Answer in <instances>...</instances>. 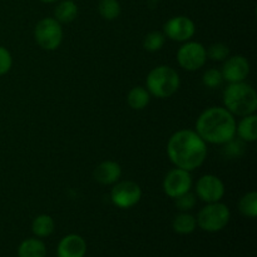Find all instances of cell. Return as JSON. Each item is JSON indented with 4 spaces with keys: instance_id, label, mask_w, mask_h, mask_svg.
I'll return each mask as SVG.
<instances>
[{
    "instance_id": "cell-1",
    "label": "cell",
    "mask_w": 257,
    "mask_h": 257,
    "mask_svg": "<svg viewBox=\"0 0 257 257\" xmlns=\"http://www.w3.org/2000/svg\"><path fill=\"white\" fill-rule=\"evenodd\" d=\"M167 155L176 167L192 172L206 161L207 143L196 131L180 130L168 140Z\"/></svg>"
},
{
    "instance_id": "cell-2",
    "label": "cell",
    "mask_w": 257,
    "mask_h": 257,
    "mask_svg": "<svg viewBox=\"0 0 257 257\" xmlns=\"http://www.w3.org/2000/svg\"><path fill=\"white\" fill-rule=\"evenodd\" d=\"M235 115L225 107H210L196 120V132L206 143L226 145L236 136Z\"/></svg>"
},
{
    "instance_id": "cell-3",
    "label": "cell",
    "mask_w": 257,
    "mask_h": 257,
    "mask_svg": "<svg viewBox=\"0 0 257 257\" xmlns=\"http://www.w3.org/2000/svg\"><path fill=\"white\" fill-rule=\"evenodd\" d=\"M223 105L233 115L253 114L257 109L255 88L246 82L230 83L223 90Z\"/></svg>"
},
{
    "instance_id": "cell-4",
    "label": "cell",
    "mask_w": 257,
    "mask_h": 257,
    "mask_svg": "<svg viewBox=\"0 0 257 257\" xmlns=\"http://www.w3.org/2000/svg\"><path fill=\"white\" fill-rule=\"evenodd\" d=\"M180 84V74L170 65H158L153 68L146 79V88L150 94L160 99L172 97L178 90Z\"/></svg>"
},
{
    "instance_id": "cell-5",
    "label": "cell",
    "mask_w": 257,
    "mask_h": 257,
    "mask_svg": "<svg viewBox=\"0 0 257 257\" xmlns=\"http://www.w3.org/2000/svg\"><path fill=\"white\" fill-rule=\"evenodd\" d=\"M230 217V208L220 201V202L207 203L205 207L201 208L196 221L203 231L217 232L228 225Z\"/></svg>"
},
{
    "instance_id": "cell-6",
    "label": "cell",
    "mask_w": 257,
    "mask_h": 257,
    "mask_svg": "<svg viewBox=\"0 0 257 257\" xmlns=\"http://www.w3.org/2000/svg\"><path fill=\"white\" fill-rule=\"evenodd\" d=\"M34 38L42 49L53 52L63 42L62 24L55 18H43L35 25Z\"/></svg>"
},
{
    "instance_id": "cell-7",
    "label": "cell",
    "mask_w": 257,
    "mask_h": 257,
    "mask_svg": "<svg viewBox=\"0 0 257 257\" xmlns=\"http://www.w3.org/2000/svg\"><path fill=\"white\" fill-rule=\"evenodd\" d=\"M207 50L198 42H185L177 50V62L181 68L196 72L206 64Z\"/></svg>"
},
{
    "instance_id": "cell-8",
    "label": "cell",
    "mask_w": 257,
    "mask_h": 257,
    "mask_svg": "<svg viewBox=\"0 0 257 257\" xmlns=\"http://www.w3.org/2000/svg\"><path fill=\"white\" fill-rule=\"evenodd\" d=\"M142 198V190L135 181H118L110 191V200L118 208L133 207Z\"/></svg>"
},
{
    "instance_id": "cell-9",
    "label": "cell",
    "mask_w": 257,
    "mask_h": 257,
    "mask_svg": "<svg viewBox=\"0 0 257 257\" xmlns=\"http://www.w3.org/2000/svg\"><path fill=\"white\" fill-rule=\"evenodd\" d=\"M193 185L192 176L188 171L182 168H173L168 171L163 180V191L171 198H176L191 191Z\"/></svg>"
},
{
    "instance_id": "cell-10",
    "label": "cell",
    "mask_w": 257,
    "mask_h": 257,
    "mask_svg": "<svg viewBox=\"0 0 257 257\" xmlns=\"http://www.w3.org/2000/svg\"><path fill=\"white\" fill-rule=\"evenodd\" d=\"M196 25L192 19L185 15L171 18L163 25V34L173 42H188L195 35Z\"/></svg>"
},
{
    "instance_id": "cell-11",
    "label": "cell",
    "mask_w": 257,
    "mask_h": 257,
    "mask_svg": "<svg viewBox=\"0 0 257 257\" xmlns=\"http://www.w3.org/2000/svg\"><path fill=\"white\" fill-rule=\"evenodd\" d=\"M196 195L206 203L220 202L225 196V185L215 175H205L196 183Z\"/></svg>"
},
{
    "instance_id": "cell-12",
    "label": "cell",
    "mask_w": 257,
    "mask_h": 257,
    "mask_svg": "<svg viewBox=\"0 0 257 257\" xmlns=\"http://www.w3.org/2000/svg\"><path fill=\"white\" fill-rule=\"evenodd\" d=\"M223 67L221 69L223 80L228 83L245 82L250 74V62L243 55H233L223 60Z\"/></svg>"
},
{
    "instance_id": "cell-13",
    "label": "cell",
    "mask_w": 257,
    "mask_h": 257,
    "mask_svg": "<svg viewBox=\"0 0 257 257\" xmlns=\"http://www.w3.org/2000/svg\"><path fill=\"white\" fill-rule=\"evenodd\" d=\"M87 243L79 235H68L60 240L57 248L58 257H84Z\"/></svg>"
},
{
    "instance_id": "cell-14",
    "label": "cell",
    "mask_w": 257,
    "mask_h": 257,
    "mask_svg": "<svg viewBox=\"0 0 257 257\" xmlns=\"http://www.w3.org/2000/svg\"><path fill=\"white\" fill-rule=\"evenodd\" d=\"M122 176V168H120L119 163L114 162V161H104V162L99 163L95 167L94 172H93V177L100 185H114L118 182Z\"/></svg>"
},
{
    "instance_id": "cell-15",
    "label": "cell",
    "mask_w": 257,
    "mask_h": 257,
    "mask_svg": "<svg viewBox=\"0 0 257 257\" xmlns=\"http://www.w3.org/2000/svg\"><path fill=\"white\" fill-rule=\"evenodd\" d=\"M236 135L247 143L256 142L257 140V117L256 114H248L241 118L236 124Z\"/></svg>"
},
{
    "instance_id": "cell-16",
    "label": "cell",
    "mask_w": 257,
    "mask_h": 257,
    "mask_svg": "<svg viewBox=\"0 0 257 257\" xmlns=\"http://www.w3.org/2000/svg\"><path fill=\"white\" fill-rule=\"evenodd\" d=\"M78 15V5L73 0H60L54 9V18L60 24L72 23Z\"/></svg>"
},
{
    "instance_id": "cell-17",
    "label": "cell",
    "mask_w": 257,
    "mask_h": 257,
    "mask_svg": "<svg viewBox=\"0 0 257 257\" xmlns=\"http://www.w3.org/2000/svg\"><path fill=\"white\" fill-rule=\"evenodd\" d=\"M45 255H47V247L44 242L38 238H27L20 243L18 248L19 257H45Z\"/></svg>"
},
{
    "instance_id": "cell-18",
    "label": "cell",
    "mask_w": 257,
    "mask_h": 257,
    "mask_svg": "<svg viewBox=\"0 0 257 257\" xmlns=\"http://www.w3.org/2000/svg\"><path fill=\"white\" fill-rule=\"evenodd\" d=\"M151 102V94L145 87H133L132 89L128 92L127 95V103L132 109L135 110H142L150 104Z\"/></svg>"
},
{
    "instance_id": "cell-19",
    "label": "cell",
    "mask_w": 257,
    "mask_h": 257,
    "mask_svg": "<svg viewBox=\"0 0 257 257\" xmlns=\"http://www.w3.org/2000/svg\"><path fill=\"white\" fill-rule=\"evenodd\" d=\"M196 226H197V221H196L195 216H192L188 212H181L175 217L172 222V227L175 232L180 233V235H188L195 231Z\"/></svg>"
},
{
    "instance_id": "cell-20",
    "label": "cell",
    "mask_w": 257,
    "mask_h": 257,
    "mask_svg": "<svg viewBox=\"0 0 257 257\" xmlns=\"http://www.w3.org/2000/svg\"><path fill=\"white\" fill-rule=\"evenodd\" d=\"M54 220L49 215L37 216L32 225L33 233L38 237H48V236H50L54 231Z\"/></svg>"
},
{
    "instance_id": "cell-21",
    "label": "cell",
    "mask_w": 257,
    "mask_h": 257,
    "mask_svg": "<svg viewBox=\"0 0 257 257\" xmlns=\"http://www.w3.org/2000/svg\"><path fill=\"white\" fill-rule=\"evenodd\" d=\"M238 210L245 217L255 218L257 216V193L255 191L247 192L241 197L238 202Z\"/></svg>"
},
{
    "instance_id": "cell-22",
    "label": "cell",
    "mask_w": 257,
    "mask_h": 257,
    "mask_svg": "<svg viewBox=\"0 0 257 257\" xmlns=\"http://www.w3.org/2000/svg\"><path fill=\"white\" fill-rule=\"evenodd\" d=\"M98 12L105 20H114L120 14V4L118 0H99Z\"/></svg>"
},
{
    "instance_id": "cell-23",
    "label": "cell",
    "mask_w": 257,
    "mask_h": 257,
    "mask_svg": "<svg viewBox=\"0 0 257 257\" xmlns=\"http://www.w3.org/2000/svg\"><path fill=\"white\" fill-rule=\"evenodd\" d=\"M165 43L166 35L163 33L155 30V32L148 33L145 37V39H143V48L148 50V52H158V50L162 49Z\"/></svg>"
},
{
    "instance_id": "cell-24",
    "label": "cell",
    "mask_w": 257,
    "mask_h": 257,
    "mask_svg": "<svg viewBox=\"0 0 257 257\" xmlns=\"http://www.w3.org/2000/svg\"><path fill=\"white\" fill-rule=\"evenodd\" d=\"M173 200H175L176 208L180 210L181 212H188V211H191L192 208H195L196 203H197V197H196L195 193H192L191 191L178 196V197L173 198Z\"/></svg>"
},
{
    "instance_id": "cell-25",
    "label": "cell",
    "mask_w": 257,
    "mask_h": 257,
    "mask_svg": "<svg viewBox=\"0 0 257 257\" xmlns=\"http://www.w3.org/2000/svg\"><path fill=\"white\" fill-rule=\"evenodd\" d=\"M202 83L205 87L211 88V89H215V88L220 87V85L223 83L222 73H221L220 69L211 68V69L206 70V72L203 73Z\"/></svg>"
},
{
    "instance_id": "cell-26",
    "label": "cell",
    "mask_w": 257,
    "mask_h": 257,
    "mask_svg": "<svg viewBox=\"0 0 257 257\" xmlns=\"http://www.w3.org/2000/svg\"><path fill=\"white\" fill-rule=\"evenodd\" d=\"M206 50H207V58L215 60V62H223L227 59L228 54H230V49L223 43H215Z\"/></svg>"
},
{
    "instance_id": "cell-27",
    "label": "cell",
    "mask_w": 257,
    "mask_h": 257,
    "mask_svg": "<svg viewBox=\"0 0 257 257\" xmlns=\"http://www.w3.org/2000/svg\"><path fill=\"white\" fill-rule=\"evenodd\" d=\"M13 58L7 48L0 45V75H4L12 69Z\"/></svg>"
},
{
    "instance_id": "cell-28",
    "label": "cell",
    "mask_w": 257,
    "mask_h": 257,
    "mask_svg": "<svg viewBox=\"0 0 257 257\" xmlns=\"http://www.w3.org/2000/svg\"><path fill=\"white\" fill-rule=\"evenodd\" d=\"M40 2H43V3H55V2H58V0H40Z\"/></svg>"
}]
</instances>
